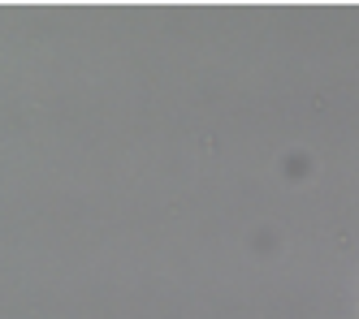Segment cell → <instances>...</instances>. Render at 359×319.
<instances>
[]
</instances>
